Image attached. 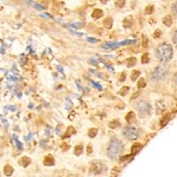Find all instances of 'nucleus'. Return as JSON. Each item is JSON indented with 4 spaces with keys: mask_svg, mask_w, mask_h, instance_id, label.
Masks as SVG:
<instances>
[{
    "mask_svg": "<svg viewBox=\"0 0 177 177\" xmlns=\"http://www.w3.org/2000/svg\"><path fill=\"white\" fill-rule=\"evenodd\" d=\"M124 149V145L122 141L118 139H113L110 142L107 148V154L112 159H116Z\"/></svg>",
    "mask_w": 177,
    "mask_h": 177,
    "instance_id": "1",
    "label": "nucleus"
},
{
    "mask_svg": "<svg viewBox=\"0 0 177 177\" xmlns=\"http://www.w3.org/2000/svg\"><path fill=\"white\" fill-rule=\"evenodd\" d=\"M156 54L159 61L167 62L173 57V48L168 44H162L157 48Z\"/></svg>",
    "mask_w": 177,
    "mask_h": 177,
    "instance_id": "2",
    "label": "nucleus"
},
{
    "mask_svg": "<svg viewBox=\"0 0 177 177\" xmlns=\"http://www.w3.org/2000/svg\"><path fill=\"white\" fill-rule=\"evenodd\" d=\"M168 73V69L166 67H157L155 68V70L151 74V80L157 82V81H160L163 79H165V77L166 76Z\"/></svg>",
    "mask_w": 177,
    "mask_h": 177,
    "instance_id": "3",
    "label": "nucleus"
},
{
    "mask_svg": "<svg viewBox=\"0 0 177 177\" xmlns=\"http://www.w3.org/2000/svg\"><path fill=\"white\" fill-rule=\"evenodd\" d=\"M123 136L129 140H136L140 136V130L137 128L129 126L124 129Z\"/></svg>",
    "mask_w": 177,
    "mask_h": 177,
    "instance_id": "4",
    "label": "nucleus"
},
{
    "mask_svg": "<svg viewBox=\"0 0 177 177\" xmlns=\"http://www.w3.org/2000/svg\"><path fill=\"white\" fill-rule=\"evenodd\" d=\"M136 108L142 115H149L152 111V106L145 101H139L136 105Z\"/></svg>",
    "mask_w": 177,
    "mask_h": 177,
    "instance_id": "5",
    "label": "nucleus"
},
{
    "mask_svg": "<svg viewBox=\"0 0 177 177\" xmlns=\"http://www.w3.org/2000/svg\"><path fill=\"white\" fill-rule=\"evenodd\" d=\"M136 41L134 40H126V41H122L121 43H115V42H111V43H105L102 45V48L103 49H106V50H109V49H115L117 47H120L122 45H126V44H134Z\"/></svg>",
    "mask_w": 177,
    "mask_h": 177,
    "instance_id": "6",
    "label": "nucleus"
},
{
    "mask_svg": "<svg viewBox=\"0 0 177 177\" xmlns=\"http://www.w3.org/2000/svg\"><path fill=\"white\" fill-rule=\"evenodd\" d=\"M91 172H93L96 174H98L102 171V164L99 161H94L91 164Z\"/></svg>",
    "mask_w": 177,
    "mask_h": 177,
    "instance_id": "7",
    "label": "nucleus"
},
{
    "mask_svg": "<svg viewBox=\"0 0 177 177\" xmlns=\"http://www.w3.org/2000/svg\"><path fill=\"white\" fill-rule=\"evenodd\" d=\"M142 147H143L142 144L139 143H134V144L132 145V147H131V154H132V155L137 154V153L142 150Z\"/></svg>",
    "mask_w": 177,
    "mask_h": 177,
    "instance_id": "8",
    "label": "nucleus"
},
{
    "mask_svg": "<svg viewBox=\"0 0 177 177\" xmlns=\"http://www.w3.org/2000/svg\"><path fill=\"white\" fill-rule=\"evenodd\" d=\"M30 162H31V160H30V159H29L28 157H22V158L20 159V161H19L20 165H21V166H24V167L27 166L29 164H30Z\"/></svg>",
    "mask_w": 177,
    "mask_h": 177,
    "instance_id": "9",
    "label": "nucleus"
},
{
    "mask_svg": "<svg viewBox=\"0 0 177 177\" xmlns=\"http://www.w3.org/2000/svg\"><path fill=\"white\" fill-rule=\"evenodd\" d=\"M44 164L45 166H51L54 165V159H53L51 156L49 155V156H47V157L44 159Z\"/></svg>",
    "mask_w": 177,
    "mask_h": 177,
    "instance_id": "10",
    "label": "nucleus"
},
{
    "mask_svg": "<svg viewBox=\"0 0 177 177\" xmlns=\"http://www.w3.org/2000/svg\"><path fill=\"white\" fill-rule=\"evenodd\" d=\"M13 173V166H11L10 165H6L5 167H4V173L6 175V176H11Z\"/></svg>",
    "mask_w": 177,
    "mask_h": 177,
    "instance_id": "11",
    "label": "nucleus"
},
{
    "mask_svg": "<svg viewBox=\"0 0 177 177\" xmlns=\"http://www.w3.org/2000/svg\"><path fill=\"white\" fill-rule=\"evenodd\" d=\"M103 14H104V13H103L102 10H100V9H96V10H94V12L92 13V17L97 20V19L101 18V17L103 16Z\"/></svg>",
    "mask_w": 177,
    "mask_h": 177,
    "instance_id": "12",
    "label": "nucleus"
},
{
    "mask_svg": "<svg viewBox=\"0 0 177 177\" xmlns=\"http://www.w3.org/2000/svg\"><path fill=\"white\" fill-rule=\"evenodd\" d=\"M103 25L106 27V28H111L112 25V18H106L104 21H103Z\"/></svg>",
    "mask_w": 177,
    "mask_h": 177,
    "instance_id": "13",
    "label": "nucleus"
},
{
    "mask_svg": "<svg viewBox=\"0 0 177 177\" xmlns=\"http://www.w3.org/2000/svg\"><path fill=\"white\" fill-rule=\"evenodd\" d=\"M163 22H164V24H165V25H166V26L170 27V26L172 25V22H173V19L171 18V16L167 15V16H166V17H165V18L163 19Z\"/></svg>",
    "mask_w": 177,
    "mask_h": 177,
    "instance_id": "14",
    "label": "nucleus"
},
{
    "mask_svg": "<svg viewBox=\"0 0 177 177\" xmlns=\"http://www.w3.org/2000/svg\"><path fill=\"white\" fill-rule=\"evenodd\" d=\"M170 120V114H166L164 117H163V119L161 120V127H164L167 122H168V121Z\"/></svg>",
    "mask_w": 177,
    "mask_h": 177,
    "instance_id": "15",
    "label": "nucleus"
},
{
    "mask_svg": "<svg viewBox=\"0 0 177 177\" xmlns=\"http://www.w3.org/2000/svg\"><path fill=\"white\" fill-rule=\"evenodd\" d=\"M97 134H98V129L92 128V129H91L90 130H88V136L91 137V138L95 137L97 136Z\"/></svg>",
    "mask_w": 177,
    "mask_h": 177,
    "instance_id": "16",
    "label": "nucleus"
},
{
    "mask_svg": "<svg viewBox=\"0 0 177 177\" xmlns=\"http://www.w3.org/2000/svg\"><path fill=\"white\" fill-rule=\"evenodd\" d=\"M139 74H140V72H139V71H137V70H133L132 73H131V80H132V81H136V80L138 78Z\"/></svg>",
    "mask_w": 177,
    "mask_h": 177,
    "instance_id": "17",
    "label": "nucleus"
},
{
    "mask_svg": "<svg viewBox=\"0 0 177 177\" xmlns=\"http://www.w3.org/2000/svg\"><path fill=\"white\" fill-rule=\"evenodd\" d=\"M134 119H135V113L133 112H129L127 117H126V120L128 121V122H131Z\"/></svg>",
    "mask_w": 177,
    "mask_h": 177,
    "instance_id": "18",
    "label": "nucleus"
},
{
    "mask_svg": "<svg viewBox=\"0 0 177 177\" xmlns=\"http://www.w3.org/2000/svg\"><path fill=\"white\" fill-rule=\"evenodd\" d=\"M82 152V145H77L74 147V153L76 155H80Z\"/></svg>",
    "mask_w": 177,
    "mask_h": 177,
    "instance_id": "19",
    "label": "nucleus"
},
{
    "mask_svg": "<svg viewBox=\"0 0 177 177\" xmlns=\"http://www.w3.org/2000/svg\"><path fill=\"white\" fill-rule=\"evenodd\" d=\"M127 61H128V67H133V66L136 64V60L135 58H129Z\"/></svg>",
    "mask_w": 177,
    "mask_h": 177,
    "instance_id": "20",
    "label": "nucleus"
},
{
    "mask_svg": "<svg viewBox=\"0 0 177 177\" xmlns=\"http://www.w3.org/2000/svg\"><path fill=\"white\" fill-rule=\"evenodd\" d=\"M145 86H146V82L144 81V80H143V78H141V79L139 80V81H138V84H137L138 88H144Z\"/></svg>",
    "mask_w": 177,
    "mask_h": 177,
    "instance_id": "21",
    "label": "nucleus"
},
{
    "mask_svg": "<svg viewBox=\"0 0 177 177\" xmlns=\"http://www.w3.org/2000/svg\"><path fill=\"white\" fill-rule=\"evenodd\" d=\"M149 62V56H148V53H145L143 55L142 57V63H148Z\"/></svg>",
    "mask_w": 177,
    "mask_h": 177,
    "instance_id": "22",
    "label": "nucleus"
},
{
    "mask_svg": "<svg viewBox=\"0 0 177 177\" xmlns=\"http://www.w3.org/2000/svg\"><path fill=\"white\" fill-rule=\"evenodd\" d=\"M128 91H129V88L128 87H123V88H122V90L119 91V94L122 95V96H125L128 93Z\"/></svg>",
    "mask_w": 177,
    "mask_h": 177,
    "instance_id": "23",
    "label": "nucleus"
},
{
    "mask_svg": "<svg viewBox=\"0 0 177 177\" xmlns=\"http://www.w3.org/2000/svg\"><path fill=\"white\" fill-rule=\"evenodd\" d=\"M153 13V6H148L145 8V13L146 14H151Z\"/></svg>",
    "mask_w": 177,
    "mask_h": 177,
    "instance_id": "24",
    "label": "nucleus"
},
{
    "mask_svg": "<svg viewBox=\"0 0 177 177\" xmlns=\"http://www.w3.org/2000/svg\"><path fill=\"white\" fill-rule=\"evenodd\" d=\"M27 3H30L31 6H35L36 8H37V9H39V10H43V9H44V6H42L39 5V4H37V3H34V2H29V1H27Z\"/></svg>",
    "mask_w": 177,
    "mask_h": 177,
    "instance_id": "25",
    "label": "nucleus"
},
{
    "mask_svg": "<svg viewBox=\"0 0 177 177\" xmlns=\"http://www.w3.org/2000/svg\"><path fill=\"white\" fill-rule=\"evenodd\" d=\"M172 11H173V13L175 15H177V2H175V3L173 5V6H172Z\"/></svg>",
    "mask_w": 177,
    "mask_h": 177,
    "instance_id": "26",
    "label": "nucleus"
},
{
    "mask_svg": "<svg viewBox=\"0 0 177 177\" xmlns=\"http://www.w3.org/2000/svg\"><path fill=\"white\" fill-rule=\"evenodd\" d=\"M125 5V1H117L116 2V6L118 7H122Z\"/></svg>",
    "mask_w": 177,
    "mask_h": 177,
    "instance_id": "27",
    "label": "nucleus"
},
{
    "mask_svg": "<svg viewBox=\"0 0 177 177\" xmlns=\"http://www.w3.org/2000/svg\"><path fill=\"white\" fill-rule=\"evenodd\" d=\"M173 44H174V45L176 46V48H177V30L175 31V33H174V35H173Z\"/></svg>",
    "mask_w": 177,
    "mask_h": 177,
    "instance_id": "28",
    "label": "nucleus"
},
{
    "mask_svg": "<svg viewBox=\"0 0 177 177\" xmlns=\"http://www.w3.org/2000/svg\"><path fill=\"white\" fill-rule=\"evenodd\" d=\"M125 79H126V74H125V73L121 74V76H120V78H119L120 81H124Z\"/></svg>",
    "mask_w": 177,
    "mask_h": 177,
    "instance_id": "29",
    "label": "nucleus"
},
{
    "mask_svg": "<svg viewBox=\"0 0 177 177\" xmlns=\"http://www.w3.org/2000/svg\"><path fill=\"white\" fill-rule=\"evenodd\" d=\"M160 35H161V31L159 30V29H157V30L155 31L154 37H160Z\"/></svg>",
    "mask_w": 177,
    "mask_h": 177,
    "instance_id": "30",
    "label": "nucleus"
},
{
    "mask_svg": "<svg viewBox=\"0 0 177 177\" xmlns=\"http://www.w3.org/2000/svg\"><path fill=\"white\" fill-rule=\"evenodd\" d=\"M173 80L174 83H175V84H177V74H174V76H173Z\"/></svg>",
    "mask_w": 177,
    "mask_h": 177,
    "instance_id": "31",
    "label": "nucleus"
},
{
    "mask_svg": "<svg viewBox=\"0 0 177 177\" xmlns=\"http://www.w3.org/2000/svg\"><path fill=\"white\" fill-rule=\"evenodd\" d=\"M88 41L92 42V43H96V42H98V40H95L94 38H88Z\"/></svg>",
    "mask_w": 177,
    "mask_h": 177,
    "instance_id": "32",
    "label": "nucleus"
},
{
    "mask_svg": "<svg viewBox=\"0 0 177 177\" xmlns=\"http://www.w3.org/2000/svg\"><path fill=\"white\" fill-rule=\"evenodd\" d=\"M91 146H88V154H91Z\"/></svg>",
    "mask_w": 177,
    "mask_h": 177,
    "instance_id": "33",
    "label": "nucleus"
}]
</instances>
